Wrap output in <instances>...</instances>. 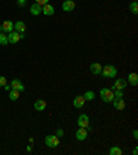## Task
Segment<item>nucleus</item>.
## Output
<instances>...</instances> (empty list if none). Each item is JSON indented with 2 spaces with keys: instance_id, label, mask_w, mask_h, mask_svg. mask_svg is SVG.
<instances>
[{
  "instance_id": "f257e3e1",
  "label": "nucleus",
  "mask_w": 138,
  "mask_h": 155,
  "mask_svg": "<svg viewBox=\"0 0 138 155\" xmlns=\"http://www.w3.org/2000/svg\"><path fill=\"white\" fill-rule=\"evenodd\" d=\"M101 75L104 76V78H116V76H118V69H116L115 65H111V64H108V65L102 66Z\"/></svg>"
},
{
  "instance_id": "f03ea898",
  "label": "nucleus",
  "mask_w": 138,
  "mask_h": 155,
  "mask_svg": "<svg viewBox=\"0 0 138 155\" xmlns=\"http://www.w3.org/2000/svg\"><path fill=\"white\" fill-rule=\"evenodd\" d=\"M44 144H46L49 148H57V147L59 145V137H57L55 134L46 136V139H44Z\"/></svg>"
},
{
  "instance_id": "7ed1b4c3",
  "label": "nucleus",
  "mask_w": 138,
  "mask_h": 155,
  "mask_svg": "<svg viewBox=\"0 0 138 155\" xmlns=\"http://www.w3.org/2000/svg\"><path fill=\"white\" fill-rule=\"evenodd\" d=\"M99 97H101V100L104 102H112L113 101V90L112 89H101V92H99Z\"/></svg>"
},
{
  "instance_id": "20e7f679",
  "label": "nucleus",
  "mask_w": 138,
  "mask_h": 155,
  "mask_svg": "<svg viewBox=\"0 0 138 155\" xmlns=\"http://www.w3.org/2000/svg\"><path fill=\"white\" fill-rule=\"evenodd\" d=\"M7 37H8V43H11V44H14V43H18L21 39V35L17 31H11L8 35H7Z\"/></svg>"
},
{
  "instance_id": "39448f33",
  "label": "nucleus",
  "mask_w": 138,
  "mask_h": 155,
  "mask_svg": "<svg viewBox=\"0 0 138 155\" xmlns=\"http://www.w3.org/2000/svg\"><path fill=\"white\" fill-rule=\"evenodd\" d=\"M77 125H79V128H87V126L90 125L89 116L86 115V114H82V115L77 118Z\"/></svg>"
},
{
  "instance_id": "423d86ee",
  "label": "nucleus",
  "mask_w": 138,
  "mask_h": 155,
  "mask_svg": "<svg viewBox=\"0 0 138 155\" xmlns=\"http://www.w3.org/2000/svg\"><path fill=\"white\" fill-rule=\"evenodd\" d=\"M75 7H76V4H75V2H73V0H65V2L62 3V10L66 11V13L73 11V10H75Z\"/></svg>"
},
{
  "instance_id": "0eeeda50",
  "label": "nucleus",
  "mask_w": 138,
  "mask_h": 155,
  "mask_svg": "<svg viewBox=\"0 0 138 155\" xmlns=\"http://www.w3.org/2000/svg\"><path fill=\"white\" fill-rule=\"evenodd\" d=\"M126 86H127V80H124V79H116L115 80V83H113V86H112L111 89H113V90H116V89H119V90H123V89H126Z\"/></svg>"
},
{
  "instance_id": "6e6552de",
  "label": "nucleus",
  "mask_w": 138,
  "mask_h": 155,
  "mask_svg": "<svg viewBox=\"0 0 138 155\" xmlns=\"http://www.w3.org/2000/svg\"><path fill=\"white\" fill-rule=\"evenodd\" d=\"M10 86H11V89L18 90L20 93L25 90V86H24V85H22V82H21V80H18V79H13V80H11Z\"/></svg>"
},
{
  "instance_id": "1a4fd4ad",
  "label": "nucleus",
  "mask_w": 138,
  "mask_h": 155,
  "mask_svg": "<svg viewBox=\"0 0 138 155\" xmlns=\"http://www.w3.org/2000/svg\"><path fill=\"white\" fill-rule=\"evenodd\" d=\"M113 108L118 109V111H122V109L126 108V102L123 98H113Z\"/></svg>"
},
{
  "instance_id": "9d476101",
  "label": "nucleus",
  "mask_w": 138,
  "mask_h": 155,
  "mask_svg": "<svg viewBox=\"0 0 138 155\" xmlns=\"http://www.w3.org/2000/svg\"><path fill=\"white\" fill-rule=\"evenodd\" d=\"M2 31L3 32H6V33H10L11 31H14V24L11 22V21H4L3 24H2Z\"/></svg>"
},
{
  "instance_id": "9b49d317",
  "label": "nucleus",
  "mask_w": 138,
  "mask_h": 155,
  "mask_svg": "<svg viewBox=\"0 0 138 155\" xmlns=\"http://www.w3.org/2000/svg\"><path fill=\"white\" fill-rule=\"evenodd\" d=\"M42 13L44 14V15H53V14L55 13V10H54V7L51 6V4L47 3L42 7Z\"/></svg>"
},
{
  "instance_id": "f8f14e48",
  "label": "nucleus",
  "mask_w": 138,
  "mask_h": 155,
  "mask_svg": "<svg viewBox=\"0 0 138 155\" xmlns=\"http://www.w3.org/2000/svg\"><path fill=\"white\" fill-rule=\"evenodd\" d=\"M76 139L79 141H83V140L87 139V129L86 128H80L77 132H76Z\"/></svg>"
},
{
  "instance_id": "ddd939ff",
  "label": "nucleus",
  "mask_w": 138,
  "mask_h": 155,
  "mask_svg": "<svg viewBox=\"0 0 138 155\" xmlns=\"http://www.w3.org/2000/svg\"><path fill=\"white\" fill-rule=\"evenodd\" d=\"M14 31H17L18 33H24L27 31V25L24 21H18V22L14 24Z\"/></svg>"
},
{
  "instance_id": "4468645a",
  "label": "nucleus",
  "mask_w": 138,
  "mask_h": 155,
  "mask_svg": "<svg viewBox=\"0 0 138 155\" xmlns=\"http://www.w3.org/2000/svg\"><path fill=\"white\" fill-rule=\"evenodd\" d=\"M84 102H86V100L83 96H76L75 100H73V107L75 108H82L84 105Z\"/></svg>"
},
{
  "instance_id": "2eb2a0df",
  "label": "nucleus",
  "mask_w": 138,
  "mask_h": 155,
  "mask_svg": "<svg viewBox=\"0 0 138 155\" xmlns=\"http://www.w3.org/2000/svg\"><path fill=\"white\" fill-rule=\"evenodd\" d=\"M127 83H130L131 86H137L138 85V75L135 72L128 73L127 76Z\"/></svg>"
},
{
  "instance_id": "dca6fc26",
  "label": "nucleus",
  "mask_w": 138,
  "mask_h": 155,
  "mask_svg": "<svg viewBox=\"0 0 138 155\" xmlns=\"http://www.w3.org/2000/svg\"><path fill=\"white\" fill-rule=\"evenodd\" d=\"M90 71H91V73H94V75H99L102 71V65L98 63H93L91 65H90Z\"/></svg>"
},
{
  "instance_id": "f3484780",
  "label": "nucleus",
  "mask_w": 138,
  "mask_h": 155,
  "mask_svg": "<svg viewBox=\"0 0 138 155\" xmlns=\"http://www.w3.org/2000/svg\"><path fill=\"white\" fill-rule=\"evenodd\" d=\"M30 14H32V15H40V14H42V6H39L37 3L32 4V6H30Z\"/></svg>"
},
{
  "instance_id": "a211bd4d",
  "label": "nucleus",
  "mask_w": 138,
  "mask_h": 155,
  "mask_svg": "<svg viewBox=\"0 0 138 155\" xmlns=\"http://www.w3.org/2000/svg\"><path fill=\"white\" fill-rule=\"evenodd\" d=\"M46 101H44V100H36V101H35V109H36V111H43V109L46 108Z\"/></svg>"
},
{
  "instance_id": "6ab92c4d",
  "label": "nucleus",
  "mask_w": 138,
  "mask_h": 155,
  "mask_svg": "<svg viewBox=\"0 0 138 155\" xmlns=\"http://www.w3.org/2000/svg\"><path fill=\"white\" fill-rule=\"evenodd\" d=\"M83 97H84L86 101H91V100L96 98V93L91 92V90H89V92H86L84 94H83Z\"/></svg>"
},
{
  "instance_id": "aec40b11",
  "label": "nucleus",
  "mask_w": 138,
  "mask_h": 155,
  "mask_svg": "<svg viewBox=\"0 0 138 155\" xmlns=\"http://www.w3.org/2000/svg\"><path fill=\"white\" fill-rule=\"evenodd\" d=\"M18 98H20V92H18V90L11 89L10 90V100L15 101V100H18Z\"/></svg>"
},
{
  "instance_id": "412c9836",
  "label": "nucleus",
  "mask_w": 138,
  "mask_h": 155,
  "mask_svg": "<svg viewBox=\"0 0 138 155\" xmlns=\"http://www.w3.org/2000/svg\"><path fill=\"white\" fill-rule=\"evenodd\" d=\"M109 155H122V150L119 148V147H111Z\"/></svg>"
},
{
  "instance_id": "4be33fe9",
  "label": "nucleus",
  "mask_w": 138,
  "mask_h": 155,
  "mask_svg": "<svg viewBox=\"0 0 138 155\" xmlns=\"http://www.w3.org/2000/svg\"><path fill=\"white\" fill-rule=\"evenodd\" d=\"M0 44H2V46L8 44V37H7L6 33H0Z\"/></svg>"
},
{
  "instance_id": "5701e85b",
  "label": "nucleus",
  "mask_w": 138,
  "mask_h": 155,
  "mask_svg": "<svg viewBox=\"0 0 138 155\" xmlns=\"http://www.w3.org/2000/svg\"><path fill=\"white\" fill-rule=\"evenodd\" d=\"M130 11H131L133 14H137L138 13V4H137V2H133V3L130 4Z\"/></svg>"
},
{
  "instance_id": "b1692460",
  "label": "nucleus",
  "mask_w": 138,
  "mask_h": 155,
  "mask_svg": "<svg viewBox=\"0 0 138 155\" xmlns=\"http://www.w3.org/2000/svg\"><path fill=\"white\" fill-rule=\"evenodd\" d=\"M113 97H115V98H123V90L116 89L115 92H113Z\"/></svg>"
},
{
  "instance_id": "393cba45",
  "label": "nucleus",
  "mask_w": 138,
  "mask_h": 155,
  "mask_svg": "<svg viewBox=\"0 0 138 155\" xmlns=\"http://www.w3.org/2000/svg\"><path fill=\"white\" fill-rule=\"evenodd\" d=\"M6 83H7V79H6V78H4V76H0V87H3Z\"/></svg>"
},
{
  "instance_id": "a878e982",
  "label": "nucleus",
  "mask_w": 138,
  "mask_h": 155,
  "mask_svg": "<svg viewBox=\"0 0 138 155\" xmlns=\"http://www.w3.org/2000/svg\"><path fill=\"white\" fill-rule=\"evenodd\" d=\"M36 3L37 4H39V6H44V4H47V3H49V0H36Z\"/></svg>"
},
{
  "instance_id": "bb28decb",
  "label": "nucleus",
  "mask_w": 138,
  "mask_h": 155,
  "mask_svg": "<svg viewBox=\"0 0 138 155\" xmlns=\"http://www.w3.org/2000/svg\"><path fill=\"white\" fill-rule=\"evenodd\" d=\"M17 4L21 6V7H24L25 4H27V0H17Z\"/></svg>"
},
{
  "instance_id": "cd10ccee",
  "label": "nucleus",
  "mask_w": 138,
  "mask_h": 155,
  "mask_svg": "<svg viewBox=\"0 0 138 155\" xmlns=\"http://www.w3.org/2000/svg\"><path fill=\"white\" fill-rule=\"evenodd\" d=\"M55 133H57V134H55L57 137H62V136H64V130H62V129H58Z\"/></svg>"
},
{
  "instance_id": "c85d7f7f",
  "label": "nucleus",
  "mask_w": 138,
  "mask_h": 155,
  "mask_svg": "<svg viewBox=\"0 0 138 155\" xmlns=\"http://www.w3.org/2000/svg\"><path fill=\"white\" fill-rule=\"evenodd\" d=\"M3 87H4V90H7V92H10V90H11V86H10V85H7V83L3 86Z\"/></svg>"
},
{
  "instance_id": "c756f323",
  "label": "nucleus",
  "mask_w": 138,
  "mask_h": 155,
  "mask_svg": "<svg viewBox=\"0 0 138 155\" xmlns=\"http://www.w3.org/2000/svg\"><path fill=\"white\" fill-rule=\"evenodd\" d=\"M133 136H134V139H137V137H138V132H137V130H134V132H133Z\"/></svg>"
},
{
  "instance_id": "7c9ffc66",
  "label": "nucleus",
  "mask_w": 138,
  "mask_h": 155,
  "mask_svg": "<svg viewBox=\"0 0 138 155\" xmlns=\"http://www.w3.org/2000/svg\"><path fill=\"white\" fill-rule=\"evenodd\" d=\"M137 152H138V148H137V147H135V148L133 150V154H134V155H137Z\"/></svg>"
},
{
  "instance_id": "2f4dec72",
  "label": "nucleus",
  "mask_w": 138,
  "mask_h": 155,
  "mask_svg": "<svg viewBox=\"0 0 138 155\" xmlns=\"http://www.w3.org/2000/svg\"><path fill=\"white\" fill-rule=\"evenodd\" d=\"M0 32H2V25H0Z\"/></svg>"
},
{
  "instance_id": "473e14b6",
  "label": "nucleus",
  "mask_w": 138,
  "mask_h": 155,
  "mask_svg": "<svg viewBox=\"0 0 138 155\" xmlns=\"http://www.w3.org/2000/svg\"><path fill=\"white\" fill-rule=\"evenodd\" d=\"M133 2H137V0H133Z\"/></svg>"
}]
</instances>
